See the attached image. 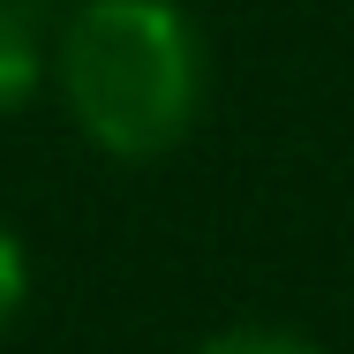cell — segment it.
<instances>
[{
	"instance_id": "cell-1",
	"label": "cell",
	"mask_w": 354,
	"mask_h": 354,
	"mask_svg": "<svg viewBox=\"0 0 354 354\" xmlns=\"http://www.w3.org/2000/svg\"><path fill=\"white\" fill-rule=\"evenodd\" d=\"M61 106L106 158H166L204 113V38L181 0H75L53 46Z\"/></svg>"
},
{
	"instance_id": "cell-2",
	"label": "cell",
	"mask_w": 354,
	"mask_h": 354,
	"mask_svg": "<svg viewBox=\"0 0 354 354\" xmlns=\"http://www.w3.org/2000/svg\"><path fill=\"white\" fill-rule=\"evenodd\" d=\"M61 23H68L61 0H0V121L23 113V106L53 83Z\"/></svg>"
},
{
	"instance_id": "cell-3",
	"label": "cell",
	"mask_w": 354,
	"mask_h": 354,
	"mask_svg": "<svg viewBox=\"0 0 354 354\" xmlns=\"http://www.w3.org/2000/svg\"><path fill=\"white\" fill-rule=\"evenodd\" d=\"M23 301H30V257H23V241L0 226V339H8V324L23 317Z\"/></svg>"
},
{
	"instance_id": "cell-4",
	"label": "cell",
	"mask_w": 354,
	"mask_h": 354,
	"mask_svg": "<svg viewBox=\"0 0 354 354\" xmlns=\"http://www.w3.org/2000/svg\"><path fill=\"white\" fill-rule=\"evenodd\" d=\"M196 354H317L309 339H294V332H218L212 347Z\"/></svg>"
}]
</instances>
